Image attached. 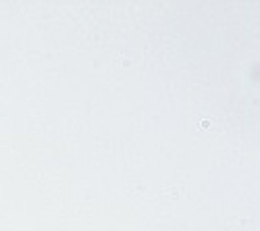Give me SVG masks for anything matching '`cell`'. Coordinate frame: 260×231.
Returning <instances> with one entry per match:
<instances>
[{
  "label": "cell",
  "instance_id": "1",
  "mask_svg": "<svg viewBox=\"0 0 260 231\" xmlns=\"http://www.w3.org/2000/svg\"><path fill=\"white\" fill-rule=\"evenodd\" d=\"M208 127H210V119H204V121H200V129H202V131H206Z\"/></svg>",
  "mask_w": 260,
  "mask_h": 231
}]
</instances>
